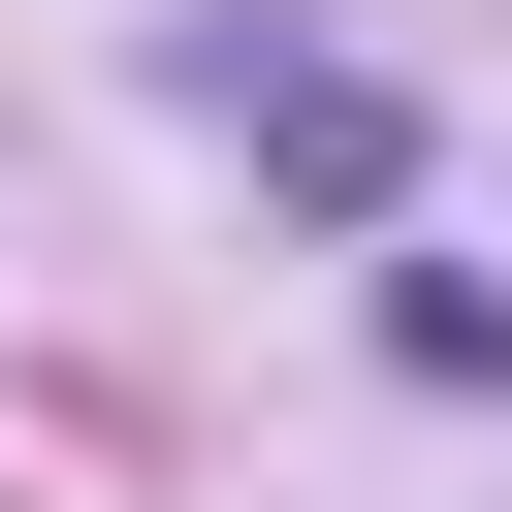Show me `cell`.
<instances>
[{"mask_svg":"<svg viewBox=\"0 0 512 512\" xmlns=\"http://www.w3.org/2000/svg\"><path fill=\"white\" fill-rule=\"evenodd\" d=\"M384 384H512V288L480 256H384Z\"/></svg>","mask_w":512,"mask_h":512,"instance_id":"7a4b0ae2","label":"cell"},{"mask_svg":"<svg viewBox=\"0 0 512 512\" xmlns=\"http://www.w3.org/2000/svg\"><path fill=\"white\" fill-rule=\"evenodd\" d=\"M224 96H256V192H288V224H384V192H416V96H384V64H224Z\"/></svg>","mask_w":512,"mask_h":512,"instance_id":"6da1fadb","label":"cell"}]
</instances>
